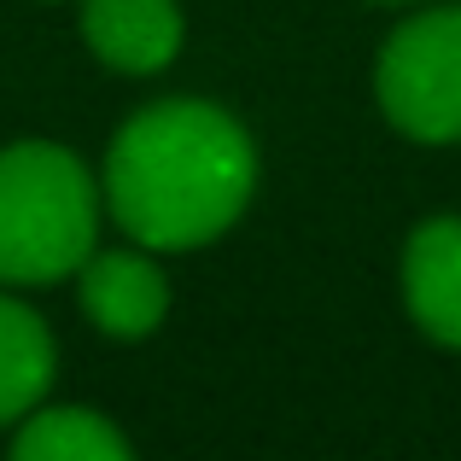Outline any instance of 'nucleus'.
<instances>
[{
  "label": "nucleus",
  "mask_w": 461,
  "mask_h": 461,
  "mask_svg": "<svg viewBox=\"0 0 461 461\" xmlns=\"http://www.w3.org/2000/svg\"><path fill=\"white\" fill-rule=\"evenodd\" d=\"M18 461H123L129 438L100 415V409H41L18 420V438H12Z\"/></svg>",
  "instance_id": "6e6552de"
},
{
  "label": "nucleus",
  "mask_w": 461,
  "mask_h": 461,
  "mask_svg": "<svg viewBox=\"0 0 461 461\" xmlns=\"http://www.w3.org/2000/svg\"><path fill=\"white\" fill-rule=\"evenodd\" d=\"M53 385V333L30 304L0 293V427H18Z\"/></svg>",
  "instance_id": "0eeeda50"
},
{
  "label": "nucleus",
  "mask_w": 461,
  "mask_h": 461,
  "mask_svg": "<svg viewBox=\"0 0 461 461\" xmlns=\"http://www.w3.org/2000/svg\"><path fill=\"white\" fill-rule=\"evenodd\" d=\"M403 304L432 345L461 350V216H432L409 234Z\"/></svg>",
  "instance_id": "423d86ee"
},
{
  "label": "nucleus",
  "mask_w": 461,
  "mask_h": 461,
  "mask_svg": "<svg viewBox=\"0 0 461 461\" xmlns=\"http://www.w3.org/2000/svg\"><path fill=\"white\" fill-rule=\"evenodd\" d=\"M77 281L88 321L112 339H147L169 315V281L147 251H88Z\"/></svg>",
  "instance_id": "20e7f679"
},
{
  "label": "nucleus",
  "mask_w": 461,
  "mask_h": 461,
  "mask_svg": "<svg viewBox=\"0 0 461 461\" xmlns=\"http://www.w3.org/2000/svg\"><path fill=\"white\" fill-rule=\"evenodd\" d=\"M100 234V181L59 140L0 147V281L53 286L82 269Z\"/></svg>",
  "instance_id": "f03ea898"
},
{
  "label": "nucleus",
  "mask_w": 461,
  "mask_h": 461,
  "mask_svg": "<svg viewBox=\"0 0 461 461\" xmlns=\"http://www.w3.org/2000/svg\"><path fill=\"white\" fill-rule=\"evenodd\" d=\"M181 6L176 0H82V41L94 59L123 77H152L181 53Z\"/></svg>",
  "instance_id": "39448f33"
},
{
  "label": "nucleus",
  "mask_w": 461,
  "mask_h": 461,
  "mask_svg": "<svg viewBox=\"0 0 461 461\" xmlns=\"http://www.w3.org/2000/svg\"><path fill=\"white\" fill-rule=\"evenodd\" d=\"M374 6H415V0H374Z\"/></svg>",
  "instance_id": "1a4fd4ad"
},
{
  "label": "nucleus",
  "mask_w": 461,
  "mask_h": 461,
  "mask_svg": "<svg viewBox=\"0 0 461 461\" xmlns=\"http://www.w3.org/2000/svg\"><path fill=\"white\" fill-rule=\"evenodd\" d=\"M374 94L397 135L427 147L461 140V6H432L409 18L385 41Z\"/></svg>",
  "instance_id": "7ed1b4c3"
},
{
  "label": "nucleus",
  "mask_w": 461,
  "mask_h": 461,
  "mask_svg": "<svg viewBox=\"0 0 461 461\" xmlns=\"http://www.w3.org/2000/svg\"><path fill=\"white\" fill-rule=\"evenodd\" d=\"M258 187V147L204 100H158L105 152V211L147 251H199L240 222Z\"/></svg>",
  "instance_id": "f257e3e1"
}]
</instances>
